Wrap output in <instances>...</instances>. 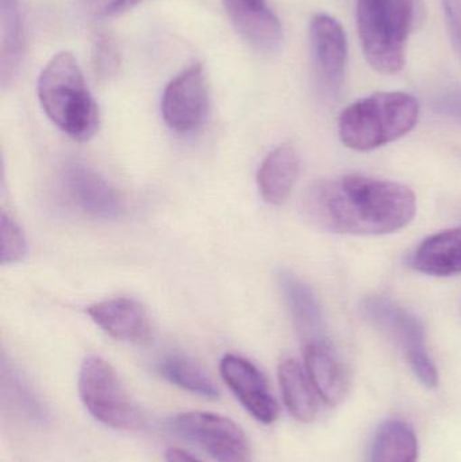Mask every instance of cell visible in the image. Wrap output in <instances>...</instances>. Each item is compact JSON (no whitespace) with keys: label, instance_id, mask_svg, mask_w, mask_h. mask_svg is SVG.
Instances as JSON below:
<instances>
[{"label":"cell","instance_id":"20","mask_svg":"<svg viewBox=\"0 0 461 462\" xmlns=\"http://www.w3.org/2000/svg\"><path fill=\"white\" fill-rule=\"evenodd\" d=\"M159 372L165 380L178 385L181 390L216 399L218 387L202 365L184 355H168L159 363Z\"/></svg>","mask_w":461,"mask_h":462},{"label":"cell","instance_id":"4","mask_svg":"<svg viewBox=\"0 0 461 462\" xmlns=\"http://www.w3.org/2000/svg\"><path fill=\"white\" fill-rule=\"evenodd\" d=\"M416 7L417 0H356L360 41L373 69L384 75L402 69Z\"/></svg>","mask_w":461,"mask_h":462},{"label":"cell","instance_id":"6","mask_svg":"<svg viewBox=\"0 0 461 462\" xmlns=\"http://www.w3.org/2000/svg\"><path fill=\"white\" fill-rule=\"evenodd\" d=\"M362 314L368 322L389 334L402 347L408 363L425 387L435 388L438 369L427 346L424 326L411 312L382 296H370L362 301Z\"/></svg>","mask_w":461,"mask_h":462},{"label":"cell","instance_id":"24","mask_svg":"<svg viewBox=\"0 0 461 462\" xmlns=\"http://www.w3.org/2000/svg\"><path fill=\"white\" fill-rule=\"evenodd\" d=\"M433 110L461 124V87L444 89L433 100Z\"/></svg>","mask_w":461,"mask_h":462},{"label":"cell","instance_id":"27","mask_svg":"<svg viewBox=\"0 0 461 462\" xmlns=\"http://www.w3.org/2000/svg\"><path fill=\"white\" fill-rule=\"evenodd\" d=\"M165 458H167V462H200L198 458H195L194 456L184 452V450L178 449V448L168 449Z\"/></svg>","mask_w":461,"mask_h":462},{"label":"cell","instance_id":"9","mask_svg":"<svg viewBox=\"0 0 461 462\" xmlns=\"http://www.w3.org/2000/svg\"><path fill=\"white\" fill-rule=\"evenodd\" d=\"M310 45L319 83L330 95H337L343 86L348 61V42L340 22L327 14L311 19Z\"/></svg>","mask_w":461,"mask_h":462},{"label":"cell","instance_id":"12","mask_svg":"<svg viewBox=\"0 0 461 462\" xmlns=\"http://www.w3.org/2000/svg\"><path fill=\"white\" fill-rule=\"evenodd\" d=\"M224 5L237 32L254 49L270 53L281 46L283 30L267 0H224Z\"/></svg>","mask_w":461,"mask_h":462},{"label":"cell","instance_id":"11","mask_svg":"<svg viewBox=\"0 0 461 462\" xmlns=\"http://www.w3.org/2000/svg\"><path fill=\"white\" fill-rule=\"evenodd\" d=\"M64 183L70 199L88 216L100 219L121 216L124 206L118 192L91 167L78 162L68 165Z\"/></svg>","mask_w":461,"mask_h":462},{"label":"cell","instance_id":"16","mask_svg":"<svg viewBox=\"0 0 461 462\" xmlns=\"http://www.w3.org/2000/svg\"><path fill=\"white\" fill-rule=\"evenodd\" d=\"M300 157L291 146H279L268 154L257 172L260 195L270 205H283L298 180Z\"/></svg>","mask_w":461,"mask_h":462},{"label":"cell","instance_id":"3","mask_svg":"<svg viewBox=\"0 0 461 462\" xmlns=\"http://www.w3.org/2000/svg\"><path fill=\"white\" fill-rule=\"evenodd\" d=\"M419 116L416 97L405 92H381L346 107L338 132L348 148L373 151L411 132Z\"/></svg>","mask_w":461,"mask_h":462},{"label":"cell","instance_id":"8","mask_svg":"<svg viewBox=\"0 0 461 462\" xmlns=\"http://www.w3.org/2000/svg\"><path fill=\"white\" fill-rule=\"evenodd\" d=\"M208 111V89L199 64L176 76L161 100V113L171 129L179 133L195 132L202 126Z\"/></svg>","mask_w":461,"mask_h":462},{"label":"cell","instance_id":"22","mask_svg":"<svg viewBox=\"0 0 461 462\" xmlns=\"http://www.w3.org/2000/svg\"><path fill=\"white\" fill-rule=\"evenodd\" d=\"M27 242L23 231L5 211L0 214V261L14 263L26 255Z\"/></svg>","mask_w":461,"mask_h":462},{"label":"cell","instance_id":"2","mask_svg":"<svg viewBox=\"0 0 461 462\" xmlns=\"http://www.w3.org/2000/svg\"><path fill=\"white\" fill-rule=\"evenodd\" d=\"M37 92L46 116L65 134L80 143L97 134L99 110L69 51L56 54L43 68Z\"/></svg>","mask_w":461,"mask_h":462},{"label":"cell","instance_id":"25","mask_svg":"<svg viewBox=\"0 0 461 462\" xmlns=\"http://www.w3.org/2000/svg\"><path fill=\"white\" fill-rule=\"evenodd\" d=\"M92 13L99 16H115L137 5L143 0H86Z\"/></svg>","mask_w":461,"mask_h":462},{"label":"cell","instance_id":"1","mask_svg":"<svg viewBox=\"0 0 461 462\" xmlns=\"http://www.w3.org/2000/svg\"><path fill=\"white\" fill-rule=\"evenodd\" d=\"M300 211L303 218L319 230L383 236L410 224L416 216V197L402 184L344 176L306 187Z\"/></svg>","mask_w":461,"mask_h":462},{"label":"cell","instance_id":"23","mask_svg":"<svg viewBox=\"0 0 461 462\" xmlns=\"http://www.w3.org/2000/svg\"><path fill=\"white\" fill-rule=\"evenodd\" d=\"M95 65L100 76L113 75L118 67V51L114 41L107 35H100L95 42Z\"/></svg>","mask_w":461,"mask_h":462},{"label":"cell","instance_id":"7","mask_svg":"<svg viewBox=\"0 0 461 462\" xmlns=\"http://www.w3.org/2000/svg\"><path fill=\"white\" fill-rule=\"evenodd\" d=\"M176 433L202 448L217 462H251L252 448L243 429L229 418L205 411L181 412L172 420Z\"/></svg>","mask_w":461,"mask_h":462},{"label":"cell","instance_id":"15","mask_svg":"<svg viewBox=\"0 0 461 462\" xmlns=\"http://www.w3.org/2000/svg\"><path fill=\"white\" fill-rule=\"evenodd\" d=\"M279 284L303 345L327 341L324 315L310 287L287 271L279 274Z\"/></svg>","mask_w":461,"mask_h":462},{"label":"cell","instance_id":"14","mask_svg":"<svg viewBox=\"0 0 461 462\" xmlns=\"http://www.w3.org/2000/svg\"><path fill=\"white\" fill-rule=\"evenodd\" d=\"M305 369L327 406H338L348 395L349 376L329 341L310 342L303 345Z\"/></svg>","mask_w":461,"mask_h":462},{"label":"cell","instance_id":"26","mask_svg":"<svg viewBox=\"0 0 461 462\" xmlns=\"http://www.w3.org/2000/svg\"><path fill=\"white\" fill-rule=\"evenodd\" d=\"M452 40L461 54V0H441Z\"/></svg>","mask_w":461,"mask_h":462},{"label":"cell","instance_id":"5","mask_svg":"<svg viewBox=\"0 0 461 462\" xmlns=\"http://www.w3.org/2000/svg\"><path fill=\"white\" fill-rule=\"evenodd\" d=\"M78 395L89 414L116 430H138L143 418L115 369L99 356H89L78 372Z\"/></svg>","mask_w":461,"mask_h":462},{"label":"cell","instance_id":"19","mask_svg":"<svg viewBox=\"0 0 461 462\" xmlns=\"http://www.w3.org/2000/svg\"><path fill=\"white\" fill-rule=\"evenodd\" d=\"M419 439L408 423L387 420L376 431L370 450V462H417Z\"/></svg>","mask_w":461,"mask_h":462},{"label":"cell","instance_id":"18","mask_svg":"<svg viewBox=\"0 0 461 462\" xmlns=\"http://www.w3.org/2000/svg\"><path fill=\"white\" fill-rule=\"evenodd\" d=\"M279 384L290 414L300 422H313L318 415L319 395L306 369L292 358L281 361Z\"/></svg>","mask_w":461,"mask_h":462},{"label":"cell","instance_id":"13","mask_svg":"<svg viewBox=\"0 0 461 462\" xmlns=\"http://www.w3.org/2000/svg\"><path fill=\"white\" fill-rule=\"evenodd\" d=\"M87 312L106 334L118 341L143 342L151 336L148 312L134 299H107L92 304Z\"/></svg>","mask_w":461,"mask_h":462},{"label":"cell","instance_id":"21","mask_svg":"<svg viewBox=\"0 0 461 462\" xmlns=\"http://www.w3.org/2000/svg\"><path fill=\"white\" fill-rule=\"evenodd\" d=\"M22 23L18 0H0V72L3 86L18 70L22 56Z\"/></svg>","mask_w":461,"mask_h":462},{"label":"cell","instance_id":"17","mask_svg":"<svg viewBox=\"0 0 461 462\" xmlns=\"http://www.w3.org/2000/svg\"><path fill=\"white\" fill-rule=\"evenodd\" d=\"M410 265L430 276L461 273V227L441 231L425 239L414 252Z\"/></svg>","mask_w":461,"mask_h":462},{"label":"cell","instance_id":"10","mask_svg":"<svg viewBox=\"0 0 461 462\" xmlns=\"http://www.w3.org/2000/svg\"><path fill=\"white\" fill-rule=\"evenodd\" d=\"M219 371L227 387L254 420L264 425L278 420V402L271 393L264 374L251 361L240 356L226 355L222 358Z\"/></svg>","mask_w":461,"mask_h":462}]
</instances>
